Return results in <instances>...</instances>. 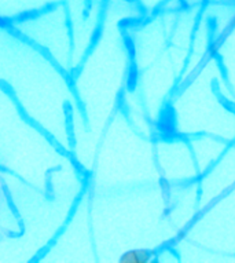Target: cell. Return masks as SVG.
Listing matches in <instances>:
<instances>
[{
    "mask_svg": "<svg viewBox=\"0 0 235 263\" xmlns=\"http://www.w3.org/2000/svg\"><path fill=\"white\" fill-rule=\"evenodd\" d=\"M151 259V252L146 250H132L125 252L121 262L125 263H147Z\"/></svg>",
    "mask_w": 235,
    "mask_h": 263,
    "instance_id": "6da1fadb",
    "label": "cell"
}]
</instances>
